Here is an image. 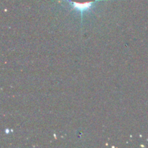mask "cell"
<instances>
[{"label":"cell","instance_id":"cell-1","mask_svg":"<svg viewBox=\"0 0 148 148\" xmlns=\"http://www.w3.org/2000/svg\"><path fill=\"white\" fill-rule=\"evenodd\" d=\"M70 1L79 10H85L89 8L95 0H70Z\"/></svg>","mask_w":148,"mask_h":148}]
</instances>
